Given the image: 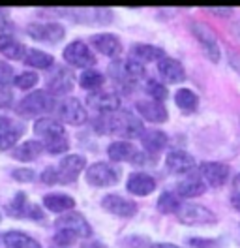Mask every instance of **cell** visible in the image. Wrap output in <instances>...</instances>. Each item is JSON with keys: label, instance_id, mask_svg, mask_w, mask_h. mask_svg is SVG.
Returning a JSON list of instances; mask_svg holds the SVG:
<instances>
[{"label": "cell", "instance_id": "obj_38", "mask_svg": "<svg viewBox=\"0 0 240 248\" xmlns=\"http://www.w3.org/2000/svg\"><path fill=\"white\" fill-rule=\"evenodd\" d=\"M15 72L14 68L8 64V62L0 61V87H6V89H10V85H14L15 83Z\"/></svg>", "mask_w": 240, "mask_h": 248}, {"label": "cell", "instance_id": "obj_6", "mask_svg": "<svg viewBox=\"0 0 240 248\" xmlns=\"http://www.w3.org/2000/svg\"><path fill=\"white\" fill-rule=\"evenodd\" d=\"M6 213L14 218H30V220H44V209L36 203L29 202V196L25 192H17L14 200L6 205Z\"/></svg>", "mask_w": 240, "mask_h": 248}, {"label": "cell", "instance_id": "obj_16", "mask_svg": "<svg viewBox=\"0 0 240 248\" xmlns=\"http://www.w3.org/2000/svg\"><path fill=\"white\" fill-rule=\"evenodd\" d=\"M55 228L57 232L59 230H66V232L75 233L77 237H83V239H89L92 235V228L90 224L87 222V218L79 213H66L55 222Z\"/></svg>", "mask_w": 240, "mask_h": 248}, {"label": "cell", "instance_id": "obj_39", "mask_svg": "<svg viewBox=\"0 0 240 248\" xmlns=\"http://www.w3.org/2000/svg\"><path fill=\"white\" fill-rule=\"evenodd\" d=\"M75 239H77L75 233L66 232V230H59V232L55 233V237H53V245H57L60 248H68L74 245Z\"/></svg>", "mask_w": 240, "mask_h": 248}, {"label": "cell", "instance_id": "obj_9", "mask_svg": "<svg viewBox=\"0 0 240 248\" xmlns=\"http://www.w3.org/2000/svg\"><path fill=\"white\" fill-rule=\"evenodd\" d=\"M25 134V126L21 121L8 115H0V151H8L19 145V140Z\"/></svg>", "mask_w": 240, "mask_h": 248}, {"label": "cell", "instance_id": "obj_26", "mask_svg": "<svg viewBox=\"0 0 240 248\" xmlns=\"http://www.w3.org/2000/svg\"><path fill=\"white\" fill-rule=\"evenodd\" d=\"M44 151L45 149L40 140H29L19 143L12 151V156L15 160H21V162H34V160H38V156H42Z\"/></svg>", "mask_w": 240, "mask_h": 248}, {"label": "cell", "instance_id": "obj_41", "mask_svg": "<svg viewBox=\"0 0 240 248\" xmlns=\"http://www.w3.org/2000/svg\"><path fill=\"white\" fill-rule=\"evenodd\" d=\"M40 181L45 185H59V175H57V168L49 166L40 173Z\"/></svg>", "mask_w": 240, "mask_h": 248}, {"label": "cell", "instance_id": "obj_42", "mask_svg": "<svg viewBox=\"0 0 240 248\" xmlns=\"http://www.w3.org/2000/svg\"><path fill=\"white\" fill-rule=\"evenodd\" d=\"M188 245L192 248H216L220 241L216 239H188Z\"/></svg>", "mask_w": 240, "mask_h": 248}, {"label": "cell", "instance_id": "obj_35", "mask_svg": "<svg viewBox=\"0 0 240 248\" xmlns=\"http://www.w3.org/2000/svg\"><path fill=\"white\" fill-rule=\"evenodd\" d=\"M79 83H81L83 89L96 93V91L102 89V85L105 83V76L98 70H85L81 74V78H79Z\"/></svg>", "mask_w": 240, "mask_h": 248}, {"label": "cell", "instance_id": "obj_30", "mask_svg": "<svg viewBox=\"0 0 240 248\" xmlns=\"http://www.w3.org/2000/svg\"><path fill=\"white\" fill-rule=\"evenodd\" d=\"M44 205L47 211L51 213H59L66 215L68 211H72L75 207V200L68 194H47L44 196Z\"/></svg>", "mask_w": 240, "mask_h": 248}, {"label": "cell", "instance_id": "obj_37", "mask_svg": "<svg viewBox=\"0 0 240 248\" xmlns=\"http://www.w3.org/2000/svg\"><path fill=\"white\" fill-rule=\"evenodd\" d=\"M38 81H40V78H38V74L36 72H23L21 76H17L15 78V87H19L21 91H29V89H32L34 85H38Z\"/></svg>", "mask_w": 240, "mask_h": 248}, {"label": "cell", "instance_id": "obj_27", "mask_svg": "<svg viewBox=\"0 0 240 248\" xmlns=\"http://www.w3.org/2000/svg\"><path fill=\"white\" fill-rule=\"evenodd\" d=\"M29 49L23 46L14 34H0V53L12 61H23Z\"/></svg>", "mask_w": 240, "mask_h": 248}, {"label": "cell", "instance_id": "obj_14", "mask_svg": "<svg viewBox=\"0 0 240 248\" xmlns=\"http://www.w3.org/2000/svg\"><path fill=\"white\" fill-rule=\"evenodd\" d=\"M59 119L62 123L72 124V126H81L87 123L89 115L87 109L81 104V100L77 98H66L62 100V104L59 106Z\"/></svg>", "mask_w": 240, "mask_h": 248}, {"label": "cell", "instance_id": "obj_32", "mask_svg": "<svg viewBox=\"0 0 240 248\" xmlns=\"http://www.w3.org/2000/svg\"><path fill=\"white\" fill-rule=\"evenodd\" d=\"M156 209L162 215H179V211L182 209V200H180V196L175 190H167L158 198Z\"/></svg>", "mask_w": 240, "mask_h": 248}, {"label": "cell", "instance_id": "obj_43", "mask_svg": "<svg viewBox=\"0 0 240 248\" xmlns=\"http://www.w3.org/2000/svg\"><path fill=\"white\" fill-rule=\"evenodd\" d=\"M12 104H14V93L6 87H0V109L12 108Z\"/></svg>", "mask_w": 240, "mask_h": 248}, {"label": "cell", "instance_id": "obj_49", "mask_svg": "<svg viewBox=\"0 0 240 248\" xmlns=\"http://www.w3.org/2000/svg\"><path fill=\"white\" fill-rule=\"evenodd\" d=\"M231 32H233V36H235V38L240 42V19H239V21H235V23L231 25Z\"/></svg>", "mask_w": 240, "mask_h": 248}, {"label": "cell", "instance_id": "obj_53", "mask_svg": "<svg viewBox=\"0 0 240 248\" xmlns=\"http://www.w3.org/2000/svg\"><path fill=\"white\" fill-rule=\"evenodd\" d=\"M0 222H2V211H0Z\"/></svg>", "mask_w": 240, "mask_h": 248}, {"label": "cell", "instance_id": "obj_23", "mask_svg": "<svg viewBox=\"0 0 240 248\" xmlns=\"http://www.w3.org/2000/svg\"><path fill=\"white\" fill-rule=\"evenodd\" d=\"M175 192L180 198H199L207 192V183L201 179V175H186L177 183Z\"/></svg>", "mask_w": 240, "mask_h": 248}, {"label": "cell", "instance_id": "obj_21", "mask_svg": "<svg viewBox=\"0 0 240 248\" xmlns=\"http://www.w3.org/2000/svg\"><path fill=\"white\" fill-rule=\"evenodd\" d=\"M90 44L98 49V53H102L105 57H111V59H117L122 53V42L115 34H107V32L96 34L90 38Z\"/></svg>", "mask_w": 240, "mask_h": 248}, {"label": "cell", "instance_id": "obj_19", "mask_svg": "<svg viewBox=\"0 0 240 248\" xmlns=\"http://www.w3.org/2000/svg\"><path fill=\"white\" fill-rule=\"evenodd\" d=\"M135 109H137L139 117L149 121V123L164 124L169 119L164 102H158V100H141L135 104Z\"/></svg>", "mask_w": 240, "mask_h": 248}, {"label": "cell", "instance_id": "obj_25", "mask_svg": "<svg viewBox=\"0 0 240 248\" xmlns=\"http://www.w3.org/2000/svg\"><path fill=\"white\" fill-rule=\"evenodd\" d=\"M169 143V138L167 134L162 132V130H147L143 136H141V145L145 149V153H149L150 156L162 153Z\"/></svg>", "mask_w": 240, "mask_h": 248}, {"label": "cell", "instance_id": "obj_13", "mask_svg": "<svg viewBox=\"0 0 240 248\" xmlns=\"http://www.w3.org/2000/svg\"><path fill=\"white\" fill-rule=\"evenodd\" d=\"M199 175L207 183V186L220 188L229 181L231 170L227 164H222V162H203L199 166Z\"/></svg>", "mask_w": 240, "mask_h": 248}, {"label": "cell", "instance_id": "obj_3", "mask_svg": "<svg viewBox=\"0 0 240 248\" xmlns=\"http://www.w3.org/2000/svg\"><path fill=\"white\" fill-rule=\"evenodd\" d=\"M109 78L113 79L124 93H132L145 78V66L141 62L128 59V61H115L109 64Z\"/></svg>", "mask_w": 240, "mask_h": 248}, {"label": "cell", "instance_id": "obj_45", "mask_svg": "<svg viewBox=\"0 0 240 248\" xmlns=\"http://www.w3.org/2000/svg\"><path fill=\"white\" fill-rule=\"evenodd\" d=\"M227 61L231 64V68L240 76V53L239 51H233V49H231V51L227 53Z\"/></svg>", "mask_w": 240, "mask_h": 248}, {"label": "cell", "instance_id": "obj_12", "mask_svg": "<svg viewBox=\"0 0 240 248\" xmlns=\"http://www.w3.org/2000/svg\"><path fill=\"white\" fill-rule=\"evenodd\" d=\"M87 160L81 155H68L64 156L57 166V175H59V185H68L75 183L77 177L81 175V171L85 170Z\"/></svg>", "mask_w": 240, "mask_h": 248}, {"label": "cell", "instance_id": "obj_36", "mask_svg": "<svg viewBox=\"0 0 240 248\" xmlns=\"http://www.w3.org/2000/svg\"><path fill=\"white\" fill-rule=\"evenodd\" d=\"M145 93L150 96V100H158V102H164L165 98L169 96L167 89H165V85H162V83L156 81V79H149V81H147V85H145Z\"/></svg>", "mask_w": 240, "mask_h": 248}, {"label": "cell", "instance_id": "obj_1", "mask_svg": "<svg viewBox=\"0 0 240 248\" xmlns=\"http://www.w3.org/2000/svg\"><path fill=\"white\" fill-rule=\"evenodd\" d=\"M92 128L98 134H115L124 140L141 138L147 132L143 126V119L128 109H120L111 115H98L92 123Z\"/></svg>", "mask_w": 240, "mask_h": 248}, {"label": "cell", "instance_id": "obj_28", "mask_svg": "<svg viewBox=\"0 0 240 248\" xmlns=\"http://www.w3.org/2000/svg\"><path fill=\"white\" fill-rule=\"evenodd\" d=\"M137 153L139 151L135 149V145H132L130 141H113L107 147V156L113 162H134Z\"/></svg>", "mask_w": 240, "mask_h": 248}, {"label": "cell", "instance_id": "obj_10", "mask_svg": "<svg viewBox=\"0 0 240 248\" xmlns=\"http://www.w3.org/2000/svg\"><path fill=\"white\" fill-rule=\"evenodd\" d=\"M64 61L68 62L70 66L85 70V68H90V66L96 64V57H94V53L90 51V47L85 42L75 40L64 49Z\"/></svg>", "mask_w": 240, "mask_h": 248}, {"label": "cell", "instance_id": "obj_24", "mask_svg": "<svg viewBox=\"0 0 240 248\" xmlns=\"http://www.w3.org/2000/svg\"><path fill=\"white\" fill-rule=\"evenodd\" d=\"M158 72L167 83H182L186 79V70L177 59L165 57L164 61L158 62Z\"/></svg>", "mask_w": 240, "mask_h": 248}, {"label": "cell", "instance_id": "obj_47", "mask_svg": "<svg viewBox=\"0 0 240 248\" xmlns=\"http://www.w3.org/2000/svg\"><path fill=\"white\" fill-rule=\"evenodd\" d=\"M231 205L240 213V190H237V192L231 196Z\"/></svg>", "mask_w": 240, "mask_h": 248}, {"label": "cell", "instance_id": "obj_50", "mask_svg": "<svg viewBox=\"0 0 240 248\" xmlns=\"http://www.w3.org/2000/svg\"><path fill=\"white\" fill-rule=\"evenodd\" d=\"M154 248H182V247L171 245V243H158V245H154Z\"/></svg>", "mask_w": 240, "mask_h": 248}, {"label": "cell", "instance_id": "obj_17", "mask_svg": "<svg viewBox=\"0 0 240 248\" xmlns=\"http://www.w3.org/2000/svg\"><path fill=\"white\" fill-rule=\"evenodd\" d=\"M87 104L100 115H111V113L120 111V98L115 93H104V91L90 93L87 96Z\"/></svg>", "mask_w": 240, "mask_h": 248}, {"label": "cell", "instance_id": "obj_52", "mask_svg": "<svg viewBox=\"0 0 240 248\" xmlns=\"http://www.w3.org/2000/svg\"><path fill=\"white\" fill-rule=\"evenodd\" d=\"M237 181H239V183H240V173H239V177H237Z\"/></svg>", "mask_w": 240, "mask_h": 248}, {"label": "cell", "instance_id": "obj_4", "mask_svg": "<svg viewBox=\"0 0 240 248\" xmlns=\"http://www.w3.org/2000/svg\"><path fill=\"white\" fill-rule=\"evenodd\" d=\"M55 108H57L55 96L49 91H34L19 102L17 115H21L25 119H34V117H40L45 113H51Z\"/></svg>", "mask_w": 240, "mask_h": 248}, {"label": "cell", "instance_id": "obj_8", "mask_svg": "<svg viewBox=\"0 0 240 248\" xmlns=\"http://www.w3.org/2000/svg\"><path fill=\"white\" fill-rule=\"evenodd\" d=\"M179 220L186 226H214L218 222L216 215L197 203H190V205H182V209L179 211Z\"/></svg>", "mask_w": 240, "mask_h": 248}, {"label": "cell", "instance_id": "obj_29", "mask_svg": "<svg viewBox=\"0 0 240 248\" xmlns=\"http://www.w3.org/2000/svg\"><path fill=\"white\" fill-rule=\"evenodd\" d=\"M2 247L4 248H42V245L23 232L2 233Z\"/></svg>", "mask_w": 240, "mask_h": 248}, {"label": "cell", "instance_id": "obj_51", "mask_svg": "<svg viewBox=\"0 0 240 248\" xmlns=\"http://www.w3.org/2000/svg\"><path fill=\"white\" fill-rule=\"evenodd\" d=\"M0 247H2V235H0Z\"/></svg>", "mask_w": 240, "mask_h": 248}, {"label": "cell", "instance_id": "obj_20", "mask_svg": "<svg viewBox=\"0 0 240 248\" xmlns=\"http://www.w3.org/2000/svg\"><path fill=\"white\" fill-rule=\"evenodd\" d=\"M165 166L175 175H186L195 170V158L186 151H171L165 158Z\"/></svg>", "mask_w": 240, "mask_h": 248}, {"label": "cell", "instance_id": "obj_7", "mask_svg": "<svg viewBox=\"0 0 240 248\" xmlns=\"http://www.w3.org/2000/svg\"><path fill=\"white\" fill-rule=\"evenodd\" d=\"M190 31L195 36V40L203 46L205 49V55L209 57V61L218 62L222 59L220 55V44H218V36L210 31L205 23H199V21H192L190 23Z\"/></svg>", "mask_w": 240, "mask_h": 248}, {"label": "cell", "instance_id": "obj_22", "mask_svg": "<svg viewBox=\"0 0 240 248\" xmlns=\"http://www.w3.org/2000/svg\"><path fill=\"white\" fill-rule=\"evenodd\" d=\"M126 190L134 196H150L154 190H156V179L149 175V173H132L128 177V183H126Z\"/></svg>", "mask_w": 240, "mask_h": 248}, {"label": "cell", "instance_id": "obj_40", "mask_svg": "<svg viewBox=\"0 0 240 248\" xmlns=\"http://www.w3.org/2000/svg\"><path fill=\"white\" fill-rule=\"evenodd\" d=\"M12 179L17 183H34L36 181V171L29 168H17L12 171Z\"/></svg>", "mask_w": 240, "mask_h": 248}, {"label": "cell", "instance_id": "obj_11", "mask_svg": "<svg viewBox=\"0 0 240 248\" xmlns=\"http://www.w3.org/2000/svg\"><path fill=\"white\" fill-rule=\"evenodd\" d=\"M27 34L32 40L44 44H59L66 34V29L59 23H30L27 27Z\"/></svg>", "mask_w": 240, "mask_h": 248}, {"label": "cell", "instance_id": "obj_31", "mask_svg": "<svg viewBox=\"0 0 240 248\" xmlns=\"http://www.w3.org/2000/svg\"><path fill=\"white\" fill-rule=\"evenodd\" d=\"M132 55L134 61L137 62H160L165 59V51L156 46H149V44H137L132 47Z\"/></svg>", "mask_w": 240, "mask_h": 248}, {"label": "cell", "instance_id": "obj_5", "mask_svg": "<svg viewBox=\"0 0 240 248\" xmlns=\"http://www.w3.org/2000/svg\"><path fill=\"white\" fill-rule=\"evenodd\" d=\"M85 177L90 186L107 188V186H115L120 181V170L111 162H96L89 166Z\"/></svg>", "mask_w": 240, "mask_h": 248}, {"label": "cell", "instance_id": "obj_33", "mask_svg": "<svg viewBox=\"0 0 240 248\" xmlns=\"http://www.w3.org/2000/svg\"><path fill=\"white\" fill-rule=\"evenodd\" d=\"M175 104L184 113H195L199 108V96L190 89H179L175 93Z\"/></svg>", "mask_w": 240, "mask_h": 248}, {"label": "cell", "instance_id": "obj_34", "mask_svg": "<svg viewBox=\"0 0 240 248\" xmlns=\"http://www.w3.org/2000/svg\"><path fill=\"white\" fill-rule=\"evenodd\" d=\"M25 64L30 66V68L47 70V68H53L55 59H53V55H49V53H45V51L29 49V51H27V57H25Z\"/></svg>", "mask_w": 240, "mask_h": 248}, {"label": "cell", "instance_id": "obj_15", "mask_svg": "<svg viewBox=\"0 0 240 248\" xmlns=\"http://www.w3.org/2000/svg\"><path fill=\"white\" fill-rule=\"evenodd\" d=\"M75 87V76L68 68H57L47 78V91L53 96H66Z\"/></svg>", "mask_w": 240, "mask_h": 248}, {"label": "cell", "instance_id": "obj_48", "mask_svg": "<svg viewBox=\"0 0 240 248\" xmlns=\"http://www.w3.org/2000/svg\"><path fill=\"white\" fill-rule=\"evenodd\" d=\"M83 248H109L107 245H104L102 241H89V243H85Z\"/></svg>", "mask_w": 240, "mask_h": 248}, {"label": "cell", "instance_id": "obj_44", "mask_svg": "<svg viewBox=\"0 0 240 248\" xmlns=\"http://www.w3.org/2000/svg\"><path fill=\"white\" fill-rule=\"evenodd\" d=\"M12 31H14V27L8 17V12L0 8V34H12Z\"/></svg>", "mask_w": 240, "mask_h": 248}, {"label": "cell", "instance_id": "obj_18", "mask_svg": "<svg viewBox=\"0 0 240 248\" xmlns=\"http://www.w3.org/2000/svg\"><path fill=\"white\" fill-rule=\"evenodd\" d=\"M102 207H104V211L120 218H132L137 215V203L130 202V200H126L122 196H117V194L105 196L102 200Z\"/></svg>", "mask_w": 240, "mask_h": 248}, {"label": "cell", "instance_id": "obj_2", "mask_svg": "<svg viewBox=\"0 0 240 248\" xmlns=\"http://www.w3.org/2000/svg\"><path fill=\"white\" fill-rule=\"evenodd\" d=\"M34 134L40 138L44 149L51 155H62L70 149V138L64 124L51 117L38 119L34 123Z\"/></svg>", "mask_w": 240, "mask_h": 248}, {"label": "cell", "instance_id": "obj_46", "mask_svg": "<svg viewBox=\"0 0 240 248\" xmlns=\"http://www.w3.org/2000/svg\"><path fill=\"white\" fill-rule=\"evenodd\" d=\"M207 12L214 14V16H220V17H229L233 16V8H205Z\"/></svg>", "mask_w": 240, "mask_h": 248}]
</instances>
